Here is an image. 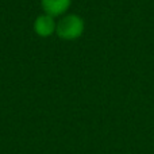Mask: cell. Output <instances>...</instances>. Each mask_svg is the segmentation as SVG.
Instances as JSON below:
<instances>
[{
    "mask_svg": "<svg viewBox=\"0 0 154 154\" xmlns=\"http://www.w3.org/2000/svg\"><path fill=\"white\" fill-rule=\"evenodd\" d=\"M56 32L62 39L66 41L77 39L84 32V20L77 15H68L58 22Z\"/></svg>",
    "mask_w": 154,
    "mask_h": 154,
    "instance_id": "1",
    "label": "cell"
},
{
    "mask_svg": "<svg viewBox=\"0 0 154 154\" xmlns=\"http://www.w3.org/2000/svg\"><path fill=\"white\" fill-rule=\"evenodd\" d=\"M56 29H57V24L54 22L53 16L48 15V14L39 15L34 22V31L39 37H43V38L50 37L56 31Z\"/></svg>",
    "mask_w": 154,
    "mask_h": 154,
    "instance_id": "2",
    "label": "cell"
},
{
    "mask_svg": "<svg viewBox=\"0 0 154 154\" xmlns=\"http://www.w3.org/2000/svg\"><path fill=\"white\" fill-rule=\"evenodd\" d=\"M72 0H41L45 14L50 16H58L69 8Z\"/></svg>",
    "mask_w": 154,
    "mask_h": 154,
    "instance_id": "3",
    "label": "cell"
}]
</instances>
